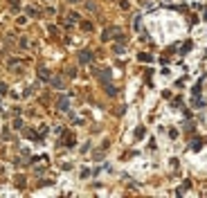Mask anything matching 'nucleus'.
Masks as SVG:
<instances>
[{
  "label": "nucleus",
  "mask_w": 207,
  "mask_h": 198,
  "mask_svg": "<svg viewBox=\"0 0 207 198\" xmlns=\"http://www.w3.org/2000/svg\"><path fill=\"white\" fill-rule=\"evenodd\" d=\"M97 77L101 79L104 83H108V81H110V72H108V70H101V72H97Z\"/></svg>",
  "instance_id": "3"
},
{
  "label": "nucleus",
  "mask_w": 207,
  "mask_h": 198,
  "mask_svg": "<svg viewBox=\"0 0 207 198\" xmlns=\"http://www.w3.org/2000/svg\"><path fill=\"white\" fill-rule=\"evenodd\" d=\"M200 147H203V140H194V144H191V149H194V151H198Z\"/></svg>",
  "instance_id": "5"
},
{
  "label": "nucleus",
  "mask_w": 207,
  "mask_h": 198,
  "mask_svg": "<svg viewBox=\"0 0 207 198\" xmlns=\"http://www.w3.org/2000/svg\"><path fill=\"white\" fill-rule=\"evenodd\" d=\"M5 92H7V86H5V83H0V95H5Z\"/></svg>",
  "instance_id": "9"
},
{
  "label": "nucleus",
  "mask_w": 207,
  "mask_h": 198,
  "mask_svg": "<svg viewBox=\"0 0 207 198\" xmlns=\"http://www.w3.org/2000/svg\"><path fill=\"white\" fill-rule=\"evenodd\" d=\"M68 106H70V99H68V97H61V99H59V108H61V110H68Z\"/></svg>",
  "instance_id": "4"
},
{
  "label": "nucleus",
  "mask_w": 207,
  "mask_h": 198,
  "mask_svg": "<svg viewBox=\"0 0 207 198\" xmlns=\"http://www.w3.org/2000/svg\"><path fill=\"white\" fill-rule=\"evenodd\" d=\"M113 34H119V32H117V29H113V27H110V29H106V32H104V36H101V38H104V41H110V38H115Z\"/></svg>",
  "instance_id": "2"
},
{
  "label": "nucleus",
  "mask_w": 207,
  "mask_h": 198,
  "mask_svg": "<svg viewBox=\"0 0 207 198\" xmlns=\"http://www.w3.org/2000/svg\"><path fill=\"white\" fill-rule=\"evenodd\" d=\"M38 77H41V79H50V74H47V70H41V72H38Z\"/></svg>",
  "instance_id": "8"
},
{
  "label": "nucleus",
  "mask_w": 207,
  "mask_h": 198,
  "mask_svg": "<svg viewBox=\"0 0 207 198\" xmlns=\"http://www.w3.org/2000/svg\"><path fill=\"white\" fill-rule=\"evenodd\" d=\"M52 86H56V88H61V86H63V81H61V79H52Z\"/></svg>",
  "instance_id": "7"
},
{
  "label": "nucleus",
  "mask_w": 207,
  "mask_h": 198,
  "mask_svg": "<svg viewBox=\"0 0 207 198\" xmlns=\"http://www.w3.org/2000/svg\"><path fill=\"white\" fill-rule=\"evenodd\" d=\"M70 2H77V0H70Z\"/></svg>",
  "instance_id": "10"
},
{
  "label": "nucleus",
  "mask_w": 207,
  "mask_h": 198,
  "mask_svg": "<svg viewBox=\"0 0 207 198\" xmlns=\"http://www.w3.org/2000/svg\"><path fill=\"white\" fill-rule=\"evenodd\" d=\"M79 61H81V63H90V61H92V52H90V50H83L81 54H79Z\"/></svg>",
  "instance_id": "1"
},
{
  "label": "nucleus",
  "mask_w": 207,
  "mask_h": 198,
  "mask_svg": "<svg viewBox=\"0 0 207 198\" xmlns=\"http://www.w3.org/2000/svg\"><path fill=\"white\" fill-rule=\"evenodd\" d=\"M140 61H144V63H149V61H153L149 54H140Z\"/></svg>",
  "instance_id": "6"
}]
</instances>
